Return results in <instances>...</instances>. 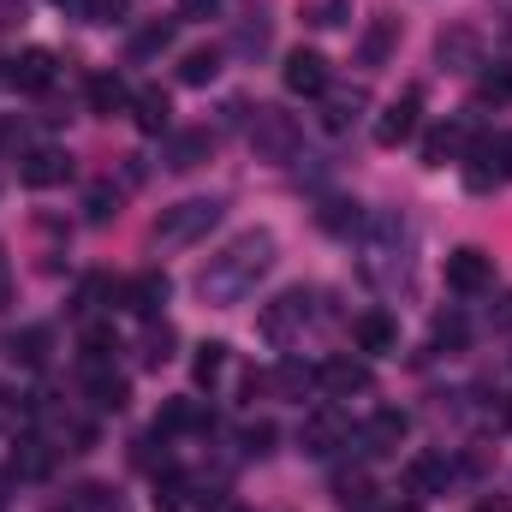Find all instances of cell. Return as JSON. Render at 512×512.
Returning <instances> with one entry per match:
<instances>
[{"instance_id": "6da1fadb", "label": "cell", "mask_w": 512, "mask_h": 512, "mask_svg": "<svg viewBox=\"0 0 512 512\" xmlns=\"http://www.w3.org/2000/svg\"><path fill=\"white\" fill-rule=\"evenodd\" d=\"M268 268H274V233L268 227H251V233H239L221 256H209V268L197 274V292L209 304H233V298L251 292Z\"/></svg>"}, {"instance_id": "7a4b0ae2", "label": "cell", "mask_w": 512, "mask_h": 512, "mask_svg": "<svg viewBox=\"0 0 512 512\" xmlns=\"http://www.w3.org/2000/svg\"><path fill=\"white\" fill-rule=\"evenodd\" d=\"M221 227V203L215 197H185V203H173V209H161L155 215V245H167V251H179V245H197V239H209Z\"/></svg>"}, {"instance_id": "3957f363", "label": "cell", "mask_w": 512, "mask_h": 512, "mask_svg": "<svg viewBox=\"0 0 512 512\" xmlns=\"http://www.w3.org/2000/svg\"><path fill=\"white\" fill-rule=\"evenodd\" d=\"M316 316V292H304V286H286L280 298H268L262 304V316H256V328H262V340H274V346H292L298 340V328Z\"/></svg>"}, {"instance_id": "277c9868", "label": "cell", "mask_w": 512, "mask_h": 512, "mask_svg": "<svg viewBox=\"0 0 512 512\" xmlns=\"http://www.w3.org/2000/svg\"><path fill=\"white\" fill-rule=\"evenodd\" d=\"M298 143H304V131H298L292 114H280V108H256V120H251V149L256 155H268V161H292Z\"/></svg>"}, {"instance_id": "5b68a950", "label": "cell", "mask_w": 512, "mask_h": 512, "mask_svg": "<svg viewBox=\"0 0 512 512\" xmlns=\"http://www.w3.org/2000/svg\"><path fill=\"white\" fill-rule=\"evenodd\" d=\"M346 441H352V417L334 411V405H322V411H310V417L298 423V447H304L310 459H328V453H340Z\"/></svg>"}, {"instance_id": "8992f818", "label": "cell", "mask_w": 512, "mask_h": 512, "mask_svg": "<svg viewBox=\"0 0 512 512\" xmlns=\"http://www.w3.org/2000/svg\"><path fill=\"white\" fill-rule=\"evenodd\" d=\"M441 274H447V286L453 292H489L495 286V256L477 251V245H459V251H447V262H441Z\"/></svg>"}, {"instance_id": "52a82bcc", "label": "cell", "mask_w": 512, "mask_h": 512, "mask_svg": "<svg viewBox=\"0 0 512 512\" xmlns=\"http://www.w3.org/2000/svg\"><path fill=\"white\" fill-rule=\"evenodd\" d=\"M417 114H423V90H405V96H393L382 114H376V143H382V149L411 143V137H417Z\"/></svg>"}, {"instance_id": "ba28073f", "label": "cell", "mask_w": 512, "mask_h": 512, "mask_svg": "<svg viewBox=\"0 0 512 512\" xmlns=\"http://www.w3.org/2000/svg\"><path fill=\"white\" fill-rule=\"evenodd\" d=\"M316 387L328 393V399H358V393H370L376 387V376H370V364L364 358H328L322 370H316Z\"/></svg>"}, {"instance_id": "9c48e42d", "label": "cell", "mask_w": 512, "mask_h": 512, "mask_svg": "<svg viewBox=\"0 0 512 512\" xmlns=\"http://www.w3.org/2000/svg\"><path fill=\"white\" fill-rule=\"evenodd\" d=\"M435 54H441L447 72H477L483 66V30L477 24H447L435 36Z\"/></svg>"}, {"instance_id": "30bf717a", "label": "cell", "mask_w": 512, "mask_h": 512, "mask_svg": "<svg viewBox=\"0 0 512 512\" xmlns=\"http://www.w3.org/2000/svg\"><path fill=\"white\" fill-rule=\"evenodd\" d=\"M18 179H24L30 191H54V185L72 179V155L54 149V143H42V149H30V155L18 161Z\"/></svg>"}, {"instance_id": "8fae6325", "label": "cell", "mask_w": 512, "mask_h": 512, "mask_svg": "<svg viewBox=\"0 0 512 512\" xmlns=\"http://www.w3.org/2000/svg\"><path fill=\"white\" fill-rule=\"evenodd\" d=\"M352 346H358L364 358H387V352H399V322H393L387 310H364V316H352Z\"/></svg>"}, {"instance_id": "7c38bea8", "label": "cell", "mask_w": 512, "mask_h": 512, "mask_svg": "<svg viewBox=\"0 0 512 512\" xmlns=\"http://www.w3.org/2000/svg\"><path fill=\"white\" fill-rule=\"evenodd\" d=\"M405 435H411V417H405L399 405H382V411H370V423L358 429L364 453H399V447H405Z\"/></svg>"}, {"instance_id": "4fadbf2b", "label": "cell", "mask_w": 512, "mask_h": 512, "mask_svg": "<svg viewBox=\"0 0 512 512\" xmlns=\"http://www.w3.org/2000/svg\"><path fill=\"white\" fill-rule=\"evenodd\" d=\"M280 78H286L292 96H322V90H328V60H322L316 48H292L286 66H280Z\"/></svg>"}, {"instance_id": "5bb4252c", "label": "cell", "mask_w": 512, "mask_h": 512, "mask_svg": "<svg viewBox=\"0 0 512 512\" xmlns=\"http://www.w3.org/2000/svg\"><path fill=\"white\" fill-rule=\"evenodd\" d=\"M447 483H453V459L447 453H417V459H405V489L423 501V495H447Z\"/></svg>"}, {"instance_id": "9a60e30c", "label": "cell", "mask_w": 512, "mask_h": 512, "mask_svg": "<svg viewBox=\"0 0 512 512\" xmlns=\"http://www.w3.org/2000/svg\"><path fill=\"white\" fill-rule=\"evenodd\" d=\"M167 274L161 268H149V274H137V280H126V292H120V304H126L131 316H143V322H155L161 316V304H167Z\"/></svg>"}, {"instance_id": "2e32d148", "label": "cell", "mask_w": 512, "mask_h": 512, "mask_svg": "<svg viewBox=\"0 0 512 512\" xmlns=\"http://www.w3.org/2000/svg\"><path fill=\"white\" fill-rule=\"evenodd\" d=\"M209 155H215V131L209 126L173 131V137H167V167H173V173H191V167H203Z\"/></svg>"}, {"instance_id": "e0dca14e", "label": "cell", "mask_w": 512, "mask_h": 512, "mask_svg": "<svg viewBox=\"0 0 512 512\" xmlns=\"http://www.w3.org/2000/svg\"><path fill=\"white\" fill-rule=\"evenodd\" d=\"M471 155V126H459V120H447V126H435L423 137V161L429 167H447V161H465Z\"/></svg>"}, {"instance_id": "ac0fdd59", "label": "cell", "mask_w": 512, "mask_h": 512, "mask_svg": "<svg viewBox=\"0 0 512 512\" xmlns=\"http://www.w3.org/2000/svg\"><path fill=\"white\" fill-rule=\"evenodd\" d=\"M393 48H399V18H370V24H364V36H358V60H364V66H387V60H393Z\"/></svg>"}, {"instance_id": "d6986e66", "label": "cell", "mask_w": 512, "mask_h": 512, "mask_svg": "<svg viewBox=\"0 0 512 512\" xmlns=\"http://www.w3.org/2000/svg\"><path fill=\"white\" fill-rule=\"evenodd\" d=\"M6 84H12V90H48V84H54V54H48V48H24V54L12 60V72H6Z\"/></svg>"}, {"instance_id": "ffe728a7", "label": "cell", "mask_w": 512, "mask_h": 512, "mask_svg": "<svg viewBox=\"0 0 512 512\" xmlns=\"http://www.w3.org/2000/svg\"><path fill=\"white\" fill-rule=\"evenodd\" d=\"M191 429H209L203 399H167V405L155 411V435H191Z\"/></svg>"}, {"instance_id": "44dd1931", "label": "cell", "mask_w": 512, "mask_h": 512, "mask_svg": "<svg viewBox=\"0 0 512 512\" xmlns=\"http://www.w3.org/2000/svg\"><path fill=\"white\" fill-rule=\"evenodd\" d=\"M131 120H137V131H167L173 126V102H167V90H155V84H143L137 96H131Z\"/></svg>"}, {"instance_id": "7402d4cb", "label": "cell", "mask_w": 512, "mask_h": 512, "mask_svg": "<svg viewBox=\"0 0 512 512\" xmlns=\"http://www.w3.org/2000/svg\"><path fill=\"white\" fill-rule=\"evenodd\" d=\"M364 90H322V126L328 131H352V120L364 114Z\"/></svg>"}, {"instance_id": "603a6c76", "label": "cell", "mask_w": 512, "mask_h": 512, "mask_svg": "<svg viewBox=\"0 0 512 512\" xmlns=\"http://www.w3.org/2000/svg\"><path fill=\"white\" fill-rule=\"evenodd\" d=\"M48 346H54L48 328H18V334L6 340V358L24 364V370H42V364H48Z\"/></svg>"}, {"instance_id": "cb8c5ba5", "label": "cell", "mask_w": 512, "mask_h": 512, "mask_svg": "<svg viewBox=\"0 0 512 512\" xmlns=\"http://www.w3.org/2000/svg\"><path fill=\"white\" fill-rule=\"evenodd\" d=\"M268 387H274L280 399H304V393L316 387V370H310L304 358H280V364H274V376H268Z\"/></svg>"}, {"instance_id": "d4e9b609", "label": "cell", "mask_w": 512, "mask_h": 512, "mask_svg": "<svg viewBox=\"0 0 512 512\" xmlns=\"http://www.w3.org/2000/svg\"><path fill=\"white\" fill-rule=\"evenodd\" d=\"M334 501L346 512H376V483H370L364 471H340V477H334Z\"/></svg>"}, {"instance_id": "484cf974", "label": "cell", "mask_w": 512, "mask_h": 512, "mask_svg": "<svg viewBox=\"0 0 512 512\" xmlns=\"http://www.w3.org/2000/svg\"><path fill=\"white\" fill-rule=\"evenodd\" d=\"M126 102H131V90L120 84V78H114V72H96V78H90V114L114 120V114H120Z\"/></svg>"}, {"instance_id": "4316f807", "label": "cell", "mask_w": 512, "mask_h": 512, "mask_svg": "<svg viewBox=\"0 0 512 512\" xmlns=\"http://www.w3.org/2000/svg\"><path fill=\"white\" fill-rule=\"evenodd\" d=\"M233 370V346H221V340H209V346H197V364H191V376L197 387H215L221 376Z\"/></svg>"}, {"instance_id": "83f0119b", "label": "cell", "mask_w": 512, "mask_h": 512, "mask_svg": "<svg viewBox=\"0 0 512 512\" xmlns=\"http://www.w3.org/2000/svg\"><path fill=\"white\" fill-rule=\"evenodd\" d=\"M215 72H221V48H191V54L179 60V78H185L191 90H203V84H215Z\"/></svg>"}, {"instance_id": "f1b7e54d", "label": "cell", "mask_w": 512, "mask_h": 512, "mask_svg": "<svg viewBox=\"0 0 512 512\" xmlns=\"http://www.w3.org/2000/svg\"><path fill=\"white\" fill-rule=\"evenodd\" d=\"M48 465H54V453H48V441H18V453H12V477H48Z\"/></svg>"}, {"instance_id": "f546056e", "label": "cell", "mask_w": 512, "mask_h": 512, "mask_svg": "<svg viewBox=\"0 0 512 512\" xmlns=\"http://www.w3.org/2000/svg\"><path fill=\"white\" fill-rule=\"evenodd\" d=\"M90 405L96 411H126V382L114 370H90Z\"/></svg>"}, {"instance_id": "4dcf8cb0", "label": "cell", "mask_w": 512, "mask_h": 512, "mask_svg": "<svg viewBox=\"0 0 512 512\" xmlns=\"http://www.w3.org/2000/svg\"><path fill=\"white\" fill-rule=\"evenodd\" d=\"M114 352H120L114 328H84V370H108V364H114Z\"/></svg>"}, {"instance_id": "1f68e13d", "label": "cell", "mask_w": 512, "mask_h": 512, "mask_svg": "<svg viewBox=\"0 0 512 512\" xmlns=\"http://www.w3.org/2000/svg\"><path fill=\"white\" fill-rule=\"evenodd\" d=\"M137 352H143V364H149V370L173 364V328H167V322H161V328L149 322V334H143V346H137Z\"/></svg>"}, {"instance_id": "d6a6232c", "label": "cell", "mask_w": 512, "mask_h": 512, "mask_svg": "<svg viewBox=\"0 0 512 512\" xmlns=\"http://www.w3.org/2000/svg\"><path fill=\"white\" fill-rule=\"evenodd\" d=\"M298 6H304V18H310V24H322V30L346 24V12H352V0H298Z\"/></svg>"}, {"instance_id": "836d02e7", "label": "cell", "mask_w": 512, "mask_h": 512, "mask_svg": "<svg viewBox=\"0 0 512 512\" xmlns=\"http://www.w3.org/2000/svg\"><path fill=\"white\" fill-rule=\"evenodd\" d=\"M72 512H126V501H120L114 489L90 483V489H78V501H72Z\"/></svg>"}, {"instance_id": "e575fe53", "label": "cell", "mask_w": 512, "mask_h": 512, "mask_svg": "<svg viewBox=\"0 0 512 512\" xmlns=\"http://www.w3.org/2000/svg\"><path fill=\"white\" fill-rule=\"evenodd\" d=\"M167 42H173V24H167V18H155V24H143V30L131 36V54L143 60V54H155V48H167Z\"/></svg>"}, {"instance_id": "d590c367", "label": "cell", "mask_w": 512, "mask_h": 512, "mask_svg": "<svg viewBox=\"0 0 512 512\" xmlns=\"http://www.w3.org/2000/svg\"><path fill=\"white\" fill-rule=\"evenodd\" d=\"M477 102H512V66H495L477 78Z\"/></svg>"}, {"instance_id": "8d00e7d4", "label": "cell", "mask_w": 512, "mask_h": 512, "mask_svg": "<svg viewBox=\"0 0 512 512\" xmlns=\"http://www.w3.org/2000/svg\"><path fill=\"white\" fill-rule=\"evenodd\" d=\"M102 298H114V280H108V274H90V280L78 286V316L102 310Z\"/></svg>"}, {"instance_id": "74e56055", "label": "cell", "mask_w": 512, "mask_h": 512, "mask_svg": "<svg viewBox=\"0 0 512 512\" xmlns=\"http://www.w3.org/2000/svg\"><path fill=\"white\" fill-rule=\"evenodd\" d=\"M185 495H191V483H185V477H173V471L155 483V507H161V512H179V507H185Z\"/></svg>"}, {"instance_id": "f35d334b", "label": "cell", "mask_w": 512, "mask_h": 512, "mask_svg": "<svg viewBox=\"0 0 512 512\" xmlns=\"http://www.w3.org/2000/svg\"><path fill=\"white\" fill-rule=\"evenodd\" d=\"M84 24H120L126 18V0H78Z\"/></svg>"}, {"instance_id": "ab89813d", "label": "cell", "mask_w": 512, "mask_h": 512, "mask_svg": "<svg viewBox=\"0 0 512 512\" xmlns=\"http://www.w3.org/2000/svg\"><path fill=\"white\" fill-rule=\"evenodd\" d=\"M358 221H364L358 203H328V209H322V227H328V233H352Z\"/></svg>"}, {"instance_id": "60d3db41", "label": "cell", "mask_w": 512, "mask_h": 512, "mask_svg": "<svg viewBox=\"0 0 512 512\" xmlns=\"http://www.w3.org/2000/svg\"><path fill=\"white\" fill-rule=\"evenodd\" d=\"M435 346H465V316L459 310H447V316H435Z\"/></svg>"}, {"instance_id": "b9f144b4", "label": "cell", "mask_w": 512, "mask_h": 512, "mask_svg": "<svg viewBox=\"0 0 512 512\" xmlns=\"http://www.w3.org/2000/svg\"><path fill=\"white\" fill-rule=\"evenodd\" d=\"M233 48H239V54H262V48H268V24H262V18L239 24V30H233Z\"/></svg>"}, {"instance_id": "7bdbcfd3", "label": "cell", "mask_w": 512, "mask_h": 512, "mask_svg": "<svg viewBox=\"0 0 512 512\" xmlns=\"http://www.w3.org/2000/svg\"><path fill=\"white\" fill-rule=\"evenodd\" d=\"M239 441H245V453H251V459L274 453V423H245V435H239Z\"/></svg>"}, {"instance_id": "ee69618b", "label": "cell", "mask_w": 512, "mask_h": 512, "mask_svg": "<svg viewBox=\"0 0 512 512\" xmlns=\"http://www.w3.org/2000/svg\"><path fill=\"white\" fill-rule=\"evenodd\" d=\"M108 215H120V191L96 185V191H90V221H108Z\"/></svg>"}, {"instance_id": "f6af8a7d", "label": "cell", "mask_w": 512, "mask_h": 512, "mask_svg": "<svg viewBox=\"0 0 512 512\" xmlns=\"http://www.w3.org/2000/svg\"><path fill=\"white\" fill-rule=\"evenodd\" d=\"M483 149L501 161V179H512V131H501V137H483Z\"/></svg>"}, {"instance_id": "bcb514c9", "label": "cell", "mask_w": 512, "mask_h": 512, "mask_svg": "<svg viewBox=\"0 0 512 512\" xmlns=\"http://www.w3.org/2000/svg\"><path fill=\"white\" fill-rule=\"evenodd\" d=\"M179 18H221V0H179Z\"/></svg>"}, {"instance_id": "7dc6e473", "label": "cell", "mask_w": 512, "mask_h": 512, "mask_svg": "<svg viewBox=\"0 0 512 512\" xmlns=\"http://www.w3.org/2000/svg\"><path fill=\"white\" fill-rule=\"evenodd\" d=\"M489 322H495L501 334H512V292H501V298H495V310H489Z\"/></svg>"}, {"instance_id": "c3c4849f", "label": "cell", "mask_w": 512, "mask_h": 512, "mask_svg": "<svg viewBox=\"0 0 512 512\" xmlns=\"http://www.w3.org/2000/svg\"><path fill=\"white\" fill-rule=\"evenodd\" d=\"M471 512H512V495H483Z\"/></svg>"}, {"instance_id": "681fc988", "label": "cell", "mask_w": 512, "mask_h": 512, "mask_svg": "<svg viewBox=\"0 0 512 512\" xmlns=\"http://www.w3.org/2000/svg\"><path fill=\"white\" fill-rule=\"evenodd\" d=\"M6 298H12V262H6V251H0V310H6Z\"/></svg>"}, {"instance_id": "f907efd6", "label": "cell", "mask_w": 512, "mask_h": 512, "mask_svg": "<svg viewBox=\"0 0 512 512\" xmlns=\"http://www.w3.org/2000/svg\"><path fill=\"white\" fill-rule=\"evenodd\" d=\"M382 512H423V507H417V501H405V507H382Z\"/></svg>"}, {"instance_id": "816d5d0a", "label": "cell", "mask_w": 512, "mask_h": 512, "mask_svg": "<svg viewBox=\"0 0 512 512\" xmlns=\"http://www.w3.org/2000/svg\"><path fill=\"white\" fill-rule=\"evenodd\" d=\"M227 512H251V507H227Z\"/></svg>"}, {"instance_id": "f5cc1de1", "label": "cell", "mask_w": 512, "mask_h": 512, "mask_svg": "<svg viewBox=\"0 0 512 512\" xmlns=\"http://www.w3.org/2000/svg\"><path fill=\"white\" fill-rule=\"evenodd\" d=\"M54 6H72V0H54Z\"/></svg>"}]
</instances>
